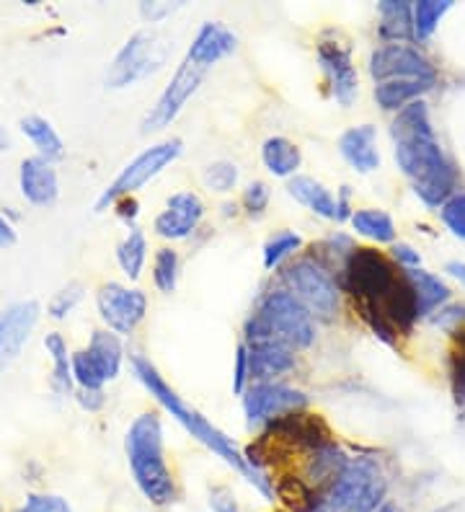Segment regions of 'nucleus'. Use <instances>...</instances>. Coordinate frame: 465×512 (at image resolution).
Returning <instances> with one entry per match:
<instances>
[{
  "mask_svg": "<svg viewBox=\"0 0 465 512\" xmlns=\"http://www.w3.org/2000/svg\"><path fill=\"white\" fill-rule=\"evenodd\" d=\"M246 383H248V352L241 344L236 352V365H233V391H236V394H243V391H246Z\"/></svg>",
  "mask_w": 465,
  "mask_h": 512,
  "instance_id": "79ce46f5",
  "label": "nucleus"
},
{
  "mask_svg": "<svg viewBox=\"0 0 465 512\" xmlns=\"http://www.w3.org/2000/svg\"><path fill=\"white\" fill-rule=\"evenodd\" d=\"M380 37L401 44L414 39V6L406 0H385L378 6Z\"/></svg>",
  "mask_w": 465,
  "mask_h": 512,
  "instance_id": "4be33fe9",
  "label": "nucleus"
},
{
  "mask_svg": "<svg viewBox=\"0 0 465 512\" xmlns=\"http://www.w3.org/2000/svg\"><path fill=\"white\" fill-rule=\"evenodd\" d=\"M13 512H73V507L60 494H29L24 505Z\"/></svg>",
  "mask_w": 465,
  "mask_h": 512,
  "instance_id": "4c0bfd02",
  "label": "nucleus"
},
{
  "mask_svg": "<svg viewBox=\"0 0 465 512\" xmlns=\"http://www.w3.org/2000/svg\"><path fill=\"white\" fill-rule=\"evenodd\" d=\"M261 161L267 166L269 174L279 176V179H290V176H298L300 163H303V153L292 140L282 138H269L261 148Z\"/></svg>",
  "mask_w": 465,
  "mask_h": 512,
  "instance_id": "5701e85b",
  "label": "nucleus"
},
{
  "mask_svg": "<svg viewBox=\"0 0 465 512\" xmlns=\"http://www.w3.org/2000/svg\"><path fill=\"white\" fill-rule=\"evenodd\" d=\"M96 306H99L101 321L109 326L114 334H132L137 326L143 324L148 313V298L143 290L124 288L119 282L101 285L96 293Z\"/></svg>",
  "mask_w": 465,
  "mask_h": 512,
  "instance_id": "ddd939ff",
  "label": "nucleus"
},
{
  "mask_svg": "<svg viewBox=\"0 0 465 512\" xmlns=\"http://www.w3.org/2000/svg\"><path fill=\"white\" fill-rule=\"evenodd\" d=\"M88 357H91L93 368L99 370V375L106 381H114L122 370L124 360V347L119 334L109 329H96L88 342Z\"/></svg>",
  "mask_w": 465,
  "mask_h": 512,
  "instance_id": "aec40b11",
  "label": "nucleus"
},
{
  "mask_svg": "<svg viewBox=\"0 0 465 512\" xmlns=\"http://www.w3.org/2000/svg\"><path fill=\"white\" fill-rule=\"evenodd\" d=\"M8 145H11V138H8V132L0 127V150H8Z\"/></svg>",
  "mask_w": 465,
  "mask_h": 512,
  "instance_id": "8fccbe9b",
  "label": "nucleus"
},
{
  "mask_svg": "<svg viewBox=\"0 0 465 512\" xmlns=\"http://www.w3.org/2000/svg\"><path fill=\"white\" fill-rule=\"evenodd\" d=\"M248 352V381L251 383H272L277 375L295 368V355L290 347L264 334H246Z\"/></svg>",
  "mask_w": 465,
  "mask_h": 512,
  "instance_id": "dca6fc26",
  "label": "nucleus"
},
{
  "mask_svg": "<svg viewBox=\"0 0 465 512\" xmlns=\"http://www.w3.org/2000/svg\"><path fill=\"white\" fill-rule=\"evenodd\" d=\"M70 370H73V383H78L81 391H101V386H104V378L99 375V370L93 368L88 352L70 355Z\"/></svg>",
  "mask_w": 465,
  "mask_h": 512,
  "instance_id": "473e14b6",
  "label": "nucleus"
},
{
  "mask_svg": "<svg viewBox=\"0 0 465 512\" xmlns=\"http://www.w3.org/2000/svg\"><path fill=\"white\" fill-rule=\"evenodd\" d=\"M210 507H212V512H241L236 494L230 492L228 487L212 489V492H210Z\"/></svg>",
  "mask_w": 465,
  "mask_h": 512,
  "instance_id": "ea45409f",
  "label": "nucleus"
},
{
  "mask_svg": "<svg viewBox=\"0 0 465 512\" xmlns=\"http://www.w3.org/2000/svg\"><path fill=\"white\" fill-rule=\"evenodd\" d=\"M305 406H308V396L285 383H254L243 391V412H246L248 427H259L292 412H303Z\"/></svg>",
  "mask_w": 465,
  "mask_h": 512,
  "instance_id": "f8f14e48",
  "label": "nucleus"
},
{
  "mask_svg": "<svg viewBox=\"0 0 465 512\" xmlns=\"http://www.w3.org/2000/svg\"><path fill=\"white\" fill-rule=\"evenodd\" d=\"M318 63H321L329 91L336 104L341 107H352L360 91V78L352 65V52L341 42H321L318 44Z\"/></svg>",
  "mask_w": 465,
  "mask_h": 512,
  "instance_id": "2eb2a0df",
  "label": "nucleus"
},
{
  "mask_svg": "<svg viewBox=\"0 0 465 512\" xmlns=\"http://www.w3.org/2000/svg\"><path fill=\"white\" fill-rule=\"evenodd\" d=\"M83 300V285L81 282H70L68 288H62L60 293H55V298L50 300V316L52 319H65L75 311V306Z\"/></svg>",
  "mask_w": 465,
  "mask_h": 512,
  "instance_id": "c9c22d12",
  "label": "nucleus"
},
{
  "mask_svg": "<svg viewBox=\"0 0 465 512\" xmlns=\"http://www.w3.org/2000/svg\"><path fill=\"white\" fill-rule=\"evenodd\" d=\"M303 246V238L300 233L295 231H279L269 238L267 244H264V267L267 269H277L279 264L290 259L295 251Z\"/></svg>",
  "mask_w": 465,
  "mask_h": 512,
  "instance_id": "2f4dec72",
  "label": "nucleus"
},
{
  "mask_svg": "<svg viewBox=\"0 0 465 512\" xmlns=\"http://www.w3.org/2000/svg\"><path fill=\"white\" fill-rule=\"evenodd\" d=\"M287 192L310 210V213L321 215L326 220H336V200L329 189L316 182L313 176H292L287 184Z\"/></svg>",
  "mask_w": 465,
  "mask_h": 512,
  "instance_id": "412c9836",
  "label": "nucleus"
},
{
  "mask_svg": "<svg viewBox=\"0 0 465 512\" xmlns=\"http://www.w3.org/2000/svg\"><path fill=\"white\" fill-rule=\"evenodd\" d=\"M406 275H409L411 288H414L416 300H419V316H429V313H434L450 300V288L427 269H406Z\"/></svg>",
  "mask_w": 465,
  "mask_h": 512,
  "instance_id": "393cba45",
  "label": "nucleus"
},
{
  "mask_svg": "<svg viewBox=\"0 0 465 512\" xmlns=\"http://www.w3.org/2000/svg\"><path fill=\"white\" fill-rule=\"evenodd\" d=\"M246 334H264L290 350H305L316 342L313 316L290 290H274L261 300L259 311L248 319Z\"/></svg>",
  "mask_w": 465,
  "mask_h": 512,
  "instance_id": "0eeeda50",
  "label": "nucleus"
},
{
  "mask_svg": "<svg viewBox=\"0 0 465 512\" xmlns=\"http://www.w3.org/2000/svg\"><path fill=\"white\" fill-rule=\"evenodd\" d=\"M378 512H401V510H398V507L393 505V502H385V505H380Z\"/></svg>",
  "mask_w": 465,
  "mask_h": 512,
  "instance_id": "3c124183",
  "label": "nucleus"
},
{
  "mask_svg": "<svg viewBox=\"0 0 465 512\" xmlns=\"http://www.w3.org/2000/svg\"><path fill=\"white\" fill-rule=\"evenodd\" d=\"M205 184L212 189V192H220V194L236 189L238 166L230 161L210 163V166L205 169Z\"/></svg>",
  "mask_w": 465,
  "mask_h": 512,
  "instance_id": "72a5a7b5",
  "label": "nucleus"
},
{
  "mask_svg": "<svg viewBox=\"0 0 465 512\" xmlns=\"http://www.w3.org/2000/svg\"><path fill=\"white\" fill-rule=\"evenodd\" d=\"M44 350L47 355L52 357V388H55L57 394L68 396L73 391V370H70V352H68V344L62 339V334L52 331L44 337Z\"/></svg>",
  "mask_w": 465,
  "mask_h": 512,
  "instance_id": "cd10ccee",
  "label": "nucleus"
},
{
  "mask_svg": "<svg viewBox=\"0 0 465 512\" xmlns=\"http://www.w3.org/2000/svg\"><path fill=\"white\" fill-rule=\"evenodd\" d=\"M370 75L375 78V83L419 81L427 86L437 83V68L409 44H388V47L372 52Z\"/></svg>",
  "mask_w": 465,
  "mask_h": 512,
  "instance_id": "9b49d317",
  "label": "nucleus"
},
{
  "mask_svg": "<svg viewBox=\"0 0 465 512\" xmlns=\"http://www.w3.org/2000/svg\"><path fill=\"white\" fill-rule=\"evenodd\" d=\"M21 132L34 143L39 158H44V161L52 163L65 156V143H62V138L57 135L52 122H47L39 114H29V117L21 119Z\"/></svg>",
  "mask_w": 465,
  "mask_h": 512,
  "instance_id": "b1692460",
  "label": "nucleus"
},
{
  "mask_svg": "<svg viewBox=\"0 0 465 512\" xmlns=\"http://www.w3.org/2000/svg\"><path fill=\"white\" fill-rule=\"evenodd\" d=\"M117 262L130 280H137L143 275V267L148 262V238H145L143 231L132 228L127 233V238L117 246Z\"/></svg>",
  "mask_w": 465,
  "mask_h": 512,
  "instance_id": "c85d7f7f",
  "label": "nucleus"
},
{
  "mask_svg": "<svg viewBox=\"0 0 465 512\" xmlns=\"http://www.w3.org/2000/svg\"><path fill=\"white\" fill-rule=\"evenodd\" d=\"M205 218V202L194 192H176L168 197L166 210L155 218V233L166 241H184Z\"/></svg>",
  "mask_w": 465,
  "mask_h": 512,
  "instance_id": "f3484780",
  "label": "nucleus"
},
{
  "mask_svg": "<svg viewBox=\"0 0 465 512\" xmlns=\"http://www.w3.org/2000/svg\"><path fill=\"white\" fill-rule=\"evenodd\" d=\"M181 150H184V143H181L179 138L163 140V143L145 148L143 153L132 158V161L119 171L117 179L101 192V197L96 200V210L101 213L106 207L117 205L124 197H132L137 189L145 187V184H148L150 179H155L163 169H168V166L181 156Z\"/></svg>",
  "mask_w": 465,
  "mask_h": 512,
  "instance_id": "1a4fd4ad",
  "label": "nucleus"
},
{
  "mask_svg": "<svg viewBox=\"0 0 465 512\" xmlns=\"http://www.w3.org/2000/svg\"><path fill=\"white\" fill-rule=\"evenodd\" d=\"M171 11H174V6H161V3H143V6H140V13H143L150 24L161 21L163 16H166V13H171Z\"/></svg>",
  "mask_w": 465,
  "mask_h": 512,
  "instance_id": "37998d69",
  "label": "nucleus"
},
{
  "mask_svg": "<svg viewBox=\"0 0 465 512\" xmlns=\"http://www.w3.org/2000/svg\"><path fill=\"white\" fill-rule=\"evenodd\" d=\"M349 187H341L339 197H336V220H352V207H349Z\"/></svg>",
  "mask_w": 465,
  "mask_h": 512,
  "instance_id": "a18cd8bd",
  "label": "nucleus"
},
{
  "mask_svg": "<svg viewBox=\"0 0 465 512\" xmlns=\"http://www.w3.org/2000/svg\"><path fill=\"white\" fill-rule=\"evenodd\" d=\"M0 512H3V505H0Z\"/></svg>",
  "mask_w": 465,
  "mask_h": 512,
  "instance_id": "603ef678",
  "label": "nucleus"
},
{
  "mask_svg": "<svg viewBox=\"0 0 465 512\" xmlns=\"http://www.w3.org/2000/svg\"><path fill=\"white\" fill-rule=\"evenodd\" d=\"M352 228L360 236L378 241V244H393L396 241V223L388 213L367 207V210H354L352 215Z\"/></svg>",
  "mask_w": 465,
  "mask_h": 512,
  "instance_id": "bb28decb",
  "label": "nucleus"
},
{
  "mask_svg": "<svg viewBox=\"0 0 465 512\" xmlns=\"http://www.w3.org/2000/svg\"><path fill=\"white\" fill-rule=\"evenodd\" d=\"M13 244H16V231H13V225L0 215V249H8V246Z\"/></svg>",
  "mask_w": 465,
  "mask_h": 512,
  "instance_id": "de8ad7c7",
  "label": "nucleus"
},
{
  "mask_svg": "<svg viewBox=\"0 0 465 512\" xmlns=\"http://www.w3.org/2000/svg\"><path fill=\"white\" fill-rule=\"evenodd\" d=\"M341 285L354 298L365 324L383 342L396 344L422 319L409 275L383 251L354 249L341 267Z\"/></svg>",
  "mask_w": 465,
  "mask_h": 512,
  "instance_id": "f257e3e1",
  "label": "nucleus"
},
{
  "mask_svg": "<svg viewBox=\"0 0 465 512\" xmlns=\"http://www.w3.org/2000/svg\"><path fill=\"white\" fill-rule=\"evenodd\" d=\"M236 34L230 32L228 26L223 24H205L194 37L192 47L186 52L184 63L179 65L176 75L161 94V99L155 101V107L145 114L143 119V132H158L168 127L181 114L186 107V101L197 94V88L202 86L205 75L220 63L223 57L236 50Z\"/></svg>",
  "mask_w": 465,
  "mask_h": 512,
  "instance_id": "20e7f679",
  "label": "nucleus"
},
{
  "mask_svg": "<svg viewBox=\"0 0 465 512\" xmlns=\"http://www.w3.org/2000/svg\"><path fill=\"white\" fill-rule=\"evenodd\" d=\"M339 153L341 158L360 174H372L380 166V153H378V135L375 127L360 125L349 127L339 138Z\"/></svg>",
  "mask_w": 465,
  "mask_h": 512,
  "instance_id": "6ab92c4d",
  "label": "nucleus"
},
{
  "mask_svg": "<svg viewBox=\"0 0 465 512\" xmlns=\"http://www.w3.org/2000/svg\"><path fill=\"white\" fill-rule=\"evenodd\" d=\"M132 370H135L137 381L148 388V394L153 396V399L158 401V404H161L163 409H166L176 422H179V425H184L186 432H192V438H197L199 443L205 445V448H210L215 456L223 458L230 469H236L248 484H254V487L267 497V500H274L272 481L246 461V456L238 450V445L233 443L223 430H217V427L212 425V422H207L197 409H192L186 401H181V396L176 394L174 388L168 386L166 381H163V375L155 370V365L150 363V360H145L143 355H135L132 357Z\"/></svg>",
  "mask_w": 465,
  "mask_h": 512,
  "instance_id": "7ed1b4c3",
  "label": "nucleus"
},
{
  "mask_svg": "<svg viewBox=\"0 0 465 512\" xmlns=\"http://www.w3.org/2000/svg\"><path fill=\"white\" fill-rule=\"evenodd\" d=\"M429 88L427 83L419 81H388V83H378L375 86V101H378L380 107L385 112H401L403 107H409L414 101H419V96L427 94Z\"/></svg>",
  "mask_w": 465,
  "mask_h": 512,
  "instance_id": "a878e982",
  "label": "nucleus"
},
{
  "mask_svg": "<svg viewBox=\"0 0 465 512\" xmlns=\"http://www.w3.org/2000/svg\"><path fill=\"white\" fill-rule=\"evenodd\" d=\"M458 344H455L453 357H450V381H453V394L458 404L465 401V326L453 331Z\"/></svg>",
  "mask_w": 465,
  "mask_h": 512,
  "instance_id": "f704fd0d",
  "label": "nucleus"
},
{
  "mask_svg": "<svg viewBox=\"0 0 465 512\" xmlns=\"http://www.w3.org/2000/svg\"><path fill=\"white\" fill-rule=\"evenodd\" d=\"M272 200V189L264 182H251L243 192V207H246L248 215H261L269 207Z\"/></svg>",
  "mask_w": 465,
  "mask_h": 512,
  "instance_id": "58836bf2",
  "label": "nucleus"
},
{
  "mask_svg": "<svg viewBox=\"0 0 465 512\" xmlns=\"http://www.w3.org/2000/svg\"><path fill=\"white\" fill-rule=\"evenodd\" d=\"M19 187L29 205H55L57 194H60V182H57L55 166L39 156L24 158L19 169Z\"/></svg>",
  "mask_w": 465,
  "mask_h": 512,
  "instance_id": "a211bd4d",
  "label": "nucleus"
},
{
  "mask_svg": "<svg viewBox=\"0 0 465 512\" xmlns=\"http://www.w3.org/2000/svg\"><path fill=\"white\" fill-rule=\"evenodd\" d=\"M393 262L398 264V267H406V269H419L422 267V254L414 249V246L409 244H393Z\"/></svg>",
  "mask_w": 465,
  "mask_h": 512,
  "instance_id": "a19ab883",
  "label": "nucleus"
},
{
  "mask_svg": "<svg viewBox=\"0 0 465 512\" xmlns=\"http://www.w3.org/2000/svg\"><path fill=\"white\" fill-rule=\"evenodd\" d=\"M153 282L161 293L171 295L179 282V254L174 249H158L153 259Z\"/></svg>",
  "mask_w": 465,
  "mask_h": 512,
  "instance_id": "7c9ffc66",
  "label": "nucleus"
},
{
  "mask_svg": "<svg viewBox=\"0 0 465 512\" xmlns=\"http://www.w3.org/2000/svg\"><path fill=\"white\" fill-rule=\"evenodd\" d=\"M285 282L313 319H334L339 311V288L321 264L313 259H298L285 269Z\"/></svg>",
  "mask_w": 465,
  "mask_h": 512,
  "instance_id": "9d476101",
  "label": "nucleus"
},
{
  "mask_svg": "<svg viewBox=\"0 0 465 512\" xmlns=\"http://www.w3.org/2000/svg\"><path fill=\"white\" fill-rule=\"evenodd\" d=\"M440 218L453 236L465 238V192L453 194V197L440 207Z\"/></svg>",
  "mask_w": 465,
  "mask_h": 512,
  "instance_id": "e433bc0d",
  "label": "nucleus"
},
{
  "mask_svg": "<svg viewBox=\"0 0 465 512\" xmlns=\"http://www.w3.org/2000/svg\"><path fill=\"white\" fill-rule=\"evenodd\" d=\"M39 313L42 308L37 300H21L0 313V375L16 363L24 344L29 342L31 331L37 329Z\"/></svg>",
  "mask_w": 465,
  "mask_h": 512,
  "instance_id": "4468645a",
  "label": "nucleus"
},
{
  "mask_svg": "<svg viewBox=\"0 0 465 512\" xmlns=\"http://www.w3.org/2000/svg\"><path fill=\"white\" fill-rule=\"evenodd\" d=\"M168 57V42L161 32L143 29L132 34L106 70V88H127L158 73Z\"/></svg>",
  "mask_w": 465,
  "mask_h": 512,
  "instance_id": "6e6552de",
  "label": "nucleus"
},
{
  "mask_svg": "<svg viewBox=\"0 0 465 512\" xmlns=\"http://www.w3.org/2000/svg\"><path fill=\"white\" fill-rule=\"evenodd\" d=\"M453 8L450 0H422L414 6V39L427 42L434 34V29L440 26L442 16Z\"/></svg>",
  "mask_w": 465,
  "mask_h": 512,
  "instance_id": "c756f323",
  "label": "nucleus"
},
{
  "mask_svg": "<svg viewBox=\"0 0 465 512\" xmlns=\"http://www.w3.org/2000/svg\"><path fill=\"white\" fill-rule=\"evenodd\" d=\"M445 272L450 277H455L460 285H465V262H458V259H453V262L445 264Z\"/></svg>",
  "mask_w": 465,
  "mask_h": 512,
  "instance_id": "09e8293b",
  "label": "nucleus"
},
{
  "mask_svg": "<svg viewBox=\"0 0 465 512\" xmlns=\"http://www.w3.org/2000/svg\"><path fill=\"white\" fill-rule=\"evenodd\" d=\"M383 469L372 458H349L313 512H378L385 505Z\"/></svg>",
  "mask_w": 465,
  "mask_h": 512,
  "instance_id": "423d86ee",
  "label": "nucleus"
},
{
  "mask_svg": "<svg viewBox=\"0 0 465 512\" xmlns=\"http://www.w3.org/2000/svg\"><path fill=\"white\" fill-rule=\"evenodd\" d=\"M124 453L145 500L155 507L171 505L176 500V484L163 453V425L158 414H140L132 422L124 435Z\"/></svg>",
  "mask_w": 465,
  "mask_h": 512,
  "instance_id": "39448f33",
  "label": "nucleus"
},
{
  "mask_svg": "<svg viewBox=\"0 0 465 512\" xmlns=\"http://www.w3.org/2000/svg\"><path fill=\"white\" fill-rule=\"evenodd\" d=\"M398 169L409 179L416 197L429 207H442L455 192L458 174L434 135L429 109L422 99L403 107L391 125Z\"/></svg>",
  "mask_w": 465,
  "mask_h": 512,
  "instance_id": "f03ea898",
  "label": "nucleus"
},
{
  "mask_svg": "<svg viewBox=\"0 0 465 512\" xmlns=\"http://www.w3.org/2000/svg\"><path fill=\"white\" fill-rule=\"evenodd\" d=\"M114 207H117L119 220H124V223H135V218H137L135 197H124V200H119Z\"/></svg>",
  "mask_w": 465,
  "mask_h": 512,
  "instance_id": "c03bdc74",
  "label": "nucleus"
},
{
  "mask_svg": "<svg viewBox=\"0 0 465 512\" xmlns=\"http://www.w3.org/2000/svg\"><path fill=\"white\" fill-rule=\"evenodd\" d=\"M78 401H81L83 409H88V412H96V409H101V406H104V394H101V391H81Z\"/></svg>",
  "mask_w": 465,
  "mask_h": 512,
  "instance_id": "49530a36",
  "label": "nucleus"
}]
</instances>
